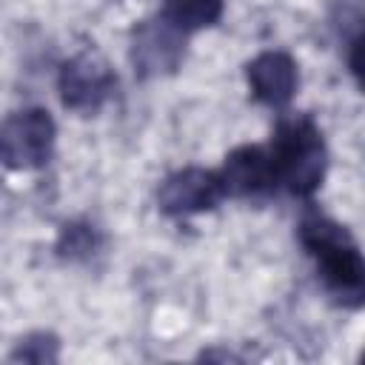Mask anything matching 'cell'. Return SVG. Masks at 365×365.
<instances>
[{
  "label": "cell",
  "instance_id": "2",
  "mask_svg": "<svg viewBox=\"0 0 365 365\" xmlns=\"http://www.w3.org/2000/svg\"><path fill=\"white\" fill-rule=\"evenodd\" d=\"M271 160L277 171V185L288 188L294 197H314L328 171V148L319 125L311 114L282 117L274 128Z\"/></svg>",
  "mask_w": 365,
  "mask_h": 365
},
{
  "label": "cell",
  "instance_id": "6",
  "mask_svg": "<svg viewBox=\"0 0 365 365\" xmlns=\"http://www.w3.org/2000/svg\"><path fill=\"white\" fill-rule=\"evenodd\" d=\"M225 197L222 180L208 168H180L168 174L157 188V208L165 217H191L202 211H214Z\"/></svg>",
  "mask_w": 365,
  "mask_h": 365
},
{
  "label": "cell",
  "instance_id": "5",
  "mask_svg": "<svg viewBox=\"0 0 365 365\" xmlns=\"http://www.w3.org/2000/svg\"><path fill=\"white\" fill-rule=\"evenodd\" d=\"M185 31L177 29L168 17L157 14L137 23L131 31V66L140 80L168 77L182 66L185 57Z\"/></svg>",
  "mask_w": 365,
  "mask_h": 365
},
{
  "label": "cell",
  "instance_id": "7",
  "mask_svg": "<svg viewBox=\"0 0 365 365\" xmlns=\"http://www.w3.org/2000/svg\"><path fill=\"white\" fill-rule=\"evenodd\" d=\"M225 188V197L240 200H259L277 191V171L271 151L262 145H240L234 148L222 168L217 171Z\"/></svg>",
  "mask_w": 365,
  "mask_h": 365
},
{
  "label": "cell",
  "instance_id": "11",
  "mask_svg": "<svg viewBox=\"0 0 365 365\" xmlns=\"http://www.w3.org/2000/svg\"><path fill=\"white\" fill-rule=\"evenodd\" d=\"M9 359L11 362H34V365L57 362L60 359V339L51 331H31L14 345Z\"/></svg>",
  "mask_w": 365,
  "mask_h": 365
},
{
  "label": "cell",
  "instance_id": "1",
  "mask_svg": "<svg viewBox=\"0 0 365 365\" xmlns=\"http://www.w3.org/2000/svg\"><path fill=\"white\" fill-rule=\"evenodd\" d=\"M299 242L317 265L325 291L345 308L365 302V262L354 234L322 211H308L299 220Z\"/></svg>",
  "mask_w": 365,
  "mask_h": 365
},
{
  "label": "cell",
  "instance_id": "9",
  "mask_svg": "<svg viewBox=\"0 0 365 365\" xmlns=\"http://www.w3.org/2000/svg\"><path fill=\"white\" fill-rule=\"evenodd\" d=\"M163 17H168L185 34L208 29L222 17V0H163Z\"/></svg>",
  "mask_w": 365,
  "mask_h": 365
},
{
  "label": "cell",
  "instance_id": "4",
  "mask_svg": "<svg viewBox=\"0 0 365 365\" xmlns=\"http://www.w3.org/2000/svg\"><path fill=\"white\" fill-rule=\"evenodd\" d=\"M57 88L68 111L88 117V114H97L111 100L117 88V74L100 51L86 48L60 66Z\"/></svg>",
  "mask_w": 365,
  "mask_h": 365
},
{
  "label": "cell",
  "instance_id": "8",
  "mask_svg": "<svg viewBox=\"0 0 365 365\" xmlns=\"http://www.w3.org/2000/svg\"><path fill=\"white\" fill-rule=\"evenodd\" d=\"M245 80H248L254 100H259L268 108H285L297 94L299 71H297V63L291 54L271 48V51H262L254 60H248Z\"/></svg>",
  "mask_w": 365,
  "mask_h": 365
},
{
  "label": "cell",
  "instance_id": "3",
  "mask_svg": "<svg viewBox=\"0 0 365 365\" xmlns=\"http://www.w3.org/2000/svg\"><path fill=\"white\" fill-rule=\"evenodd\" d=\"M57 143L54 117L46 108H23L0 123V165L11 171H37L48 165Z\"/></svg>",
  "mask_w": 365,
  "mask_h": 365
},
{
  "label": "cell",
  "instance_id": "10",
  "mask_svg": "<svg viewBox=\"0 0 365 365\" xmlns=\"http://www.w3.org/2000/svg\"><path fill=\"white\" fill-rule=\"evenodd\" d=\"M103 245V234L91 225V222H66L60 228V237H57V254L63 259H71V262H86L91 259Z\"/></svg>",
  "mask_w": 365,
  "mask_h": 365
}]
</instances>
